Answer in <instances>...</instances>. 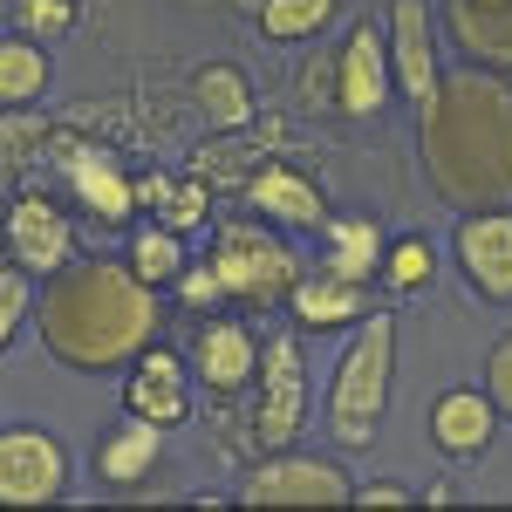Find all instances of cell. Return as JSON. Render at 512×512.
I'll list each match as a JSON object with an SVG mask.
<instances>
[{
    "mask_svg": "<svg viewBox=\"0 0 512 512\" xmlns=\"http://www.w3.org/2000/svg\"><path fill=\"white\" fill-rule=\"evenodd\" d=\"M41 349L76 376H117L158 342L164 301L130 260H76L41 280Z\"/></svg>",
    "mask_w": 512,
    "mask_h": 512,
    "instance_id": "obj_1",
    "label": "cell"
},
{
    "mask_svg": "<svg viewBox=\"0 0 512 512\" xmlns=\"http://www.w3.org/2000/svg\"><path fill=\"white\" fill-rule=\"evenodd\" d=\"M424 178L451 212L512 205V76L465 62L444 76L431 110H417Z\"/></svg>",
    "mask_w": 512,
    "mask_h": 512,
    "instance_id": "obj_2",
    "label": "cell"
},
{
    "mask_svg": "<svg viewBox=\"0 0 512 512\" xmlns=\"http://www.w3.org/2000/svg\"><path fill=\"white\" fill-rule=\"evenodd\" d=\"M396 383V315H362L328 376V437L342 451H369Z\"/></svg>",
    "mask_w": 512,
    "mask_h": 512,
    "instance_id": "obj_3",
    "label": "cell"
},
{
    "mask_svg": "<svg viewBox=\"0 0 512 512\" xmlns=\"http://www.w3.org/2000/svg\"><path fill=\"white\" fill-rule=\"evenodd\" d=\"M212 267L226 280L233 308H274L301 287V260L280 233H267L260 219H226L212 233Z\"/></svg>",
    "mask_w": 512,
    "mask_h": 512,
    "instance_id": "obj_4",
    "label": "cell"
},
{
    "mask_svg": "<svg viewBox=\"0 0 512 512\" xmlns=\"http://www.w3.org/2000/svg\"><path fill=\"white\" fill-rule=\"evenodd\" d=\"M308 424V369H301V335L280 328L260 349V376H253V417H246V437L253 451H287Z\"/></svg>",
    "mask_w": 512,
    "mask_h": 512,
    "instance_id": "obj_5",
    "label": "cell"
},
{
    "mask_svg": "<svg viewBox=\"0 0 512 512\" xmlns=\"http://www.w3.org/2000/svg\"><path fill=\"white\" fill-rule=\"evenodd\" d=\"M239 506H355V485L335 458L315 451H260V465L239 478Z\"/></svg>",
    "mask_w": 512,
    "mask_h": 512,
    "instance_id": "obj_6",
    "label": "cell"
},
{
    "mask_svg": "<svg viewBox=\"0 0 512 512\" xmlns=\"http://www.w3.org/2000/svg\"><path fill=\"white\" fill-rule=\"evenodd\" d=\"M0 499L7 506H55L69 499V458L41 424H7L0 431Z\"/></svg>",
    "mask_w": 512,
    "mask_h": 512,
    "instance_id": "obj_7",
    "label": "cell"
},
{
    "mask_svg": "<svg viewBox=\"0 0 512 512\" xmlns=\"http://www.w3.org/2000/svg\"><path fill=\"white\" fill-rule=\"evenodd\" d=\"M192 403H198L192 355L151 342V349L130 362V376H123V410H130V417H151L164 431H178V424H192Z\"/></svg>",
    "mask_w": 512,
    "mask_h": 512,
    "instance_id": "obj_8",
    "label": "cell"
},
{
    "mask_svg": "<svg viewBox=\"0 0 512 512\" xmlns=\"http://www.w3.org/2000/svg\"><path fill=\"white\" fill-rule=\"evenodd\" d=\"M7 260H21L28 274H62L76 267V226L48 192H21L7 205Z\"/></svg>",
    "mask_w": 512,
    "mask_h": 512,
    "instance_id": "obj_9",
    "label": "cell"
},
{
    "mask_svg": "<svg viewBox=\"0 0 512 512\" xmlns=\"http://www.w3.org/2000/svg\"><path fill=\"white\" fill-rule=\"evenodd\" d=\"M260 335L246 328L239 315H226V308H212V315L198 321V335H192V369H198V383L212 396H233L246 390L253 376H260Z\"/></svg>",
    "mask_w": 512,
    "mask_h": 512,
    "instance_id": "obj_10",
    "label": "cell"
},
{
    "mask_svg": "<svg viewBox=\"0 0 512 512\" xmlns=\"http://www.w3.org/2000/svg\"><path fill=\"white\" fill-rule=\"evenodd\" d=\"M390 62H396V89H403L417 110H431L437 89H444L431 0H390Z\"/></svg>",
    "mask_w": 512,
    "mask_h": 512,
    "instance_id": "obj_11",
    "label": "cell"
},
{
    "mask_svg": "<svg viewBox=\"0 0 512 512\" xmlns=\"http://www.w3.org/2000/svg\"><path fill=\"white\" fill-rule=\"evenodd\" d=\"M396 89V62H390V35H376L369 21L342 41L335 55V110L342 117H376Z\"/></svg>",
    "mask_w": 512,
    "mask_h": 512,
    "instance_id": "obj_12",
    "label": "cell"
},
{
    "mask_svg": "<svg viewBox=\"0 0 512 512\" xmlns=\"http://www.w3.org/2000/svg\"><path fill=\"white\" fill-rule=\"evenodd\" d=\"M458 267L485 301H512V205L499 212H458V239H451Z\"/></svg>",
    "mask_w": 512,
    "mask_h": 512,
    "instance_id": "obj_13",
    "label": "cell"
},
{
    "mask_svg": "<svg viewBox=\"0 0 512 512\" xmlns=\"http://www.w3.org/2000/svg\"><path fill=\"white\" fill-rule=\"evenodd\" d=\"M506 417H499V403H492V390H478V383H458V390H444L431 403V437L444 458H485V444H492V431H499Z\"/></svg>",
    "mask_w": 512,
    "mask_h": 512,
    "instance_id": "obj_14",
    "label": "cell"
},
{
    "mask_svg": "<svg viewBox=\"0 0 512 512\" xmlns=\"http://www.w3.org/2000/svg\"><path fill=\"white\" fill-rule=\"evenodd\" d=\"M62 171H69V185H76L82 212H89L96 226H123V219L137 212V178H123L110 151H89V144H62Z\"/></svg>",
    "mask_w": 512,
    "mask_h": 512,
    "instance_id": "obj_15",
    "label": "cell"
},
{
    "mask_svg": "<svg viewBox=\"0 0 512 512\" xmlns=\"http://www.w3.org/2000/svg\"><path fill=\"white\" fill-rule=\"evenodd\" d=\"M444 28L465 62L512 76V0H444Z\"/></svg>",
    "mask_w": 512,
    "mask_h": 512,
    "instance_id": "obj_16",
    "label": "cell"
},
{
    "mask_svg": "<svg viewBox=\"0 0 512 512\" xmlns=\"http://www.w3.org/2000/svg\"><path fill=\"white\" fill-rule=\"evenodd\" d=\"M246 205H253L260 219H280V226H301V233H315V226H328V205H321L315 178H301L294 164H260V171L246 178Z\"/></svg>",
    "mask_w": 512,
    "mask_h": 512,
    "instance_id": "obj_17",
    "label": "cell"
},
{
    "mask_svg": "<svg viewBox=\"0 0 512 512\" xmlns=\"http://www.w3.org/2000/svg\"><path fill=\"white\" fill-rule=\"evenodd\" d=\"M287 308H294V328H349V321L369 315V280H349L321 260L315 274H301Z\"/></svg>",
    "mask_w": 512,
    "mask_h": 512,
    "instance_id": "obj_18",
    "label": "cell"
},
{
    "mask_svg": "<svg viewBox=\"0 0 512 512\" xmlns=\"http://www.w3.org/2000/svg\"><path fill=\"white\" fill-rule=\"evenodd\" d=\"M158 458H164V424H151V417H123L117 431L96 444V478L117 485V492H137L144 478L158 472Z\"/></svg>",
    "mask_w": 512,
    "mask_h": 512,
    "instance_id": "obj_19",
    "label": "cell"
},
{
    "mask_svg": "<svg viewBox=\"0 0 512 512\" xmlns=\"http://www.w3.org/2000/svg\"><path fill=\"white\" fill-rule=\"evenodd\" d=\"M48 82H55L48 48H41L28 28H14V35L0 41V103H7V110H28V103H41Z\"/></svg>",
    "mask_w": 512,
    "mask_h": 512,
    "instance_id": "obj_20",
    "label": "cell"
},
{
    "mask_svg": "<svg viewBox=\"0 0 512 512\" xmlns=\"http://www.w3.org/2000/svg\"><path fill=\"white\" fill-rule=\"evenodd\" d=\"M321 239H328V267H335V274L383 280V253H390V239H383L376 219H328Z\"/></svg>",
    "mask_w": 512,
    "mask_h": 512,
    "instance_id": "obj_21",
    "label": "cell"
},
{
    "mask_svg": "<svg viewBox=\"0 0 512 512\" xmlns=\"http://www.w3.org/2000/svg\"><path fill=\"white\" fill-rule=\"evenodd\" d=\"M192 96H198V110H205L212 130H246L253 123V89H246V76H239L233 62H205L192 76Z\"/></svg>",
    "mask_w": 512,
    "mask_h": 512,
    "instance_id": "obj_22",
    "label": "cell"
},
{
    "mask_svg": "<svg viewBox=\"0 0 512 512\" xmlns=\"http://www.w3.org/2000/svg\"><path fill=\"white\" fill-rule=\"evenodd\" d=\"M335 7H342V0H246V14L260 21L267 41H315Z\"/></svg>",
    "mask_w": 512,
    "mask_h": 512,
    "instance_id": "obj_23",
    "label": "cell"
},
{
    "mask_svg": "<svg viewBox=\"0 0 512 512\" xmlns=\"http://www.w3.org/2000/svg\"><path fill=\"white\" fill-rule=\"evenodd\" d=\"M123 260H130V267H137V274L151 280V287H178V274H185V267H192V260H185V246H178V226H144V233H130V253H123Z\"/></svg>",
    "mask_w": 512,
    "mask_h": 512,
    "instance_id": "obj_24",
    "label": "cell"
},
{
    "mask_svg": "<svg viewBox=\"0 0 512 512\" xmlns=\"http://www.w3.org/2000/svg\"><path fill=\"white\" fill-rule=\"evenodd\" d=\"M137 205H151L164 226H205V185H171V178H137Z\"/></svg>",
    "mask_w": 512,
    "mask_h": 512,
    "instance_id": "obj_25",
    "label": "cell"
},
{
    "mask_svg": "<svg viewBox=\"0 0 512 512\" xmlns=\"http://www.w3.org/2000/svg\"><path fill=\"white\" fill-rule=\"evenodd\" d=\"M431 274H437V246L424 233L390 239V253H383V280H390V294H417V287H431Z\"/></svg>",
    "mask_w": 512,
    "mask_h": 512,
    "instance_id": "obj_26",
    "label": "cell"
},
{
    "mask_svg": "<svg viewBox=\"0 0 512 512\" xmlns=\"http://www.w3.org/2000/svg\"><path fill=\"white\" fill-rule=\"evenodd\" d=\"M35 280L41 274H28V267H21V260H7V267H0V335H21V321L35 315Z\"/></svg>",
    "mask_w": 512,
    "mask_h": 512,
    "instance_id": "obj_27",
    "label": "cell"
},
{
    "mask_svg": "<svg viewBox=\"0 0 512 512\" xmlns=\"http://www.w3.org/2000/svg\"><path fill=\"white\" fill-rule=\"evenodd\" d=\"M76 21V0H14V28H28V35H76Z\"/></svg>",
    "mask_w": 512,
    "mask_h": 512,
    "instance_id": "obj_28",
    "label": "cell"
},
{
    "mask_svg": "<svg viewBox=\"0 0 512 512\" xmlns=\"http://www.w3.org/2000/svg\"><path fill=\"white\" fill-rule=\"evenodd\" d=\"M171 294H178L185 308H198V315H205V308H233V301H226V280H219V267H212V260H205V267H185Z\"/></svg>",
    "mask_w": 512,
    "mask_h": 512,
    "instance_id": "obj_29",
    "label": "cell"
},
{
    "mask_svg": "<svg viewBox=\"0 0 512 512\" xmlns=\"http://www.w3.org/2000/svg\"><path fill=\"white\" fill-rule=\"evenodd\" d=\"M485 390H492V403H499V417L512 424V335H499L492 355H485Z\"/></svg>",
    "mask_w": 512,
    "mask_h": 512,
    "instance_id": "obj_30",
    "label": "cell"
},
{
    "mask_svg": "<svg viewBox=\"0 0 512 512\" xmlns=\"http://www.w3.org/2000/svg\"><path fill=\"white\" fill-rule=\"evenodd\" d=\"M417 492L410 485H390V478H369V485H355V506H410Z\"/></svg>",
    "mask_w": 512,
    "mask_h": 512,
    "instance_id": "obj_31",
    "label": "cell"
}]
</instances>
